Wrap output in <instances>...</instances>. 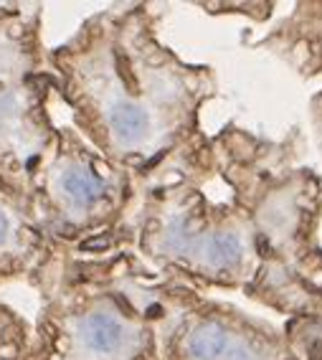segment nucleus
Returning <instances> with one entry per match:
<instances>
[{
  "mask_svg": "<svg viewBox=\"0 0 322 360\" xmlns=\"http://www.w3.org/2000/svg\"><path fill=\"white\" fill-rule=\"evenodd\" d=\"M82 340L94 353H117L124 345V328L117 317L107 312H94L82 322Z\"/></svg>",
  "mask_w": 322,
  "mask_h": 360,
  "instance_id": "obj_1",
  "label": "nucleus"
},
{
  "mask_svg": "<svg viewBox=\"0 0 322 360\" xmlns=\"http://www.w3.org/2000/svg\"><path fill=\"white\" fill-rule=\"evenodd\" d=\"M61 188H64L66 198L74 206H91L104 193L102 180L97 175H91L89 170H84V167H71L69 173H64Z\"/></svg>",
  "mask_w": 322,
  "mask_h": 360,
  "instance_id": "obj_3",
  "label": "nucleus"
},
{
  "mask_svg": "<svg viewBox=\"0 0 322 360\" xmlns=\"http://www.w3.org/2000/svg\"><path fill=\"white\" fill-rule=\"evenodd\" d=\"M6 236H8V219H6V213L0 211V244L6 241Z\"/></svg>",
  "mask_w": 322,
  "mask_h": 360,
  "instance_id": "obj_6",
  "label": "nucleus"
},
{
  "mask_svg": "<svg viewBox=\"0 0 322 360\" xmlns=\"http://www.w3.org/2000/svg\"><path fill=\"white\" fill-rule=\"evenodd\" d=\"M110 122H112V129L117 132V137H122L124 142L140 140L150 127L148 115H145L140 107L127 104V102H120L115 110H112Z\"/></svg>",
  "mask_w": 322,
  "mask_h": 360,
  "instance_id": "obj_4",
  "label": "nucleus"
},
{
  "mask_svg": "<svg viewBox=\"0 0 322 360\" xmlns=\"http://www.w3.org/2000/svg\"><path fill=\"white\" fill-rule=\"evenodd\" d=\"M228 350V335L216 322H206L188 338V355L193 360H216Z\"/></svg>",
  "mask_w": 322,
  "mask_h": 360,
  "instance_id": "obj_2",
  "label": "nucleus"
},
{
  "mask_svg": "<svg viewBox=\"0 0 322 360\" xmlns=\"http://www.w3.org/2000/svg\"><path fill=\"white\" fill-rule=\"evenodd\" d=\"M200 251L216 266H228L241 254V244H238V238L233 233H213L211 238H206V244H203Z\"/></svg>",
  "mask_w": 322,
  "mask_h": 360,
  "instance_id": "obj_5",
  "label": "nucleus"
}]
</instances>
